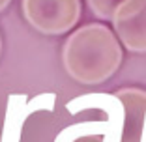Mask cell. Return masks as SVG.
<instances>
[{
  "mask_svg": "<svg viewBox=\"0 0 146 142\" xmlns=\"http://www.w3.org/2000/svg\"><path fill=\"white\" fill-rule=\"evenodd\" d=\"M114 95L124 108L120 142H146V90L122 88Z\"/></svg>",
  "mask_w": 146,
  "mask_h": 142,
  "instance_id": "obj_4",
  "label": "cell"
},
{
  "mask_svg": "<svg viewBox=\"0 0 146 142\" xmlns=\"http://www.w3.org/2000/svg\"><path fill=\"white\" fill-rule=\"evenodd\" d=\"M0 54H2V38H0Z\"/></svg>",
  "mask_w": 146,
  "mask_h": 142,
  "instance_id": "obj_8",
  "label": "cell"
},
{
  "mask_svg": "<svg viewBox=\"0 0 146 142\" xmlns=\"http://www.w3.org/2000/svg\"><path fill=\"white\" fill-rule=\"evenodd\" d=\"M122 45L116 34L101 22L84 24L66 39L62 64L66 73L81 84L105 82L122 65Z\"/></svg>",
  "mask_w": 146,
  "mask_h": 142,
  "instance_id": "obj_1",
  "label": "cell"
},
{
  "mask_svg": "<svg viewBox=\"0 0 146 142\" xmlns=\"http://www.w3.org/2000/svg\"><path fill=\"white\" fill-rule=\"evenodd\" d=\"M52 107H54V95L52 94L36 95L30 101H28L25 95H9L2 142H19L21 127H23L26 118L30 116L34 110H39V108L52 110Z\"/></svg>",
  "mask_w": 146,
  "mask_h": 142,
  "instance_id": "obj_5",
  "label": "cell"
},
{
  "mask_svg": "<svg viewBox=\"0 0 146 142\" xmlns=\"http://www.w3.org/2000/svg\"><path fill=\"white\" fill-rule=\"evenodd\" d=\"M122 2H124V0H88V6H90L92 13H94L98 19H101V21H111L114 11H116V8H118Z\"/></svg>",
  "mask_w": 146,
  "mask_h": 142,
  "instance_id": "obj_6",
  "label": "cell"
},
{
  "mask_svg": "<svg viewBox=\"0 0 146 142\" xmlns=\"http://www.w3.org/2000/svg\"><path fill=\"white\" fill-rule=\"evenodd\" d=\"M111 22L116 38L127 51L146 52V0H124Z\"/></svg>",
  "mask_w": 146,
  "mask_h": 142,
  "instance_id": "obj_3",
  "label": "cell"
},
{
  "mask_svg": "<svg viewBox=\"0 0 146 142\" xmlns=\"http://www.w3.org/2000/svg\"><path fill=\"white\" fill-rule=\"evenodd\" d=\"M23 15L45 36H62L81 19V0H23Z\"/></svg>",
  "mask_w": 146,
  "mask_h": 142,
  "instance_id": "obj_2",
  "label": "cell"
},
{
  "mask_svg": "<svg viewBox=\"0 0 146 142\" xmlns=\"http://www.w3.org/2000/svg\"><path fill=\"white\" fill-rule=\"evenodd\" d=\"M9 2H11V0H0V11H4V9L8 8Z\"/></svg>",
  "mask_w": 146,
  "mask_h": 142,
  "instance_id": "obj_7",
  "label": "cell"
}]
</instances>
